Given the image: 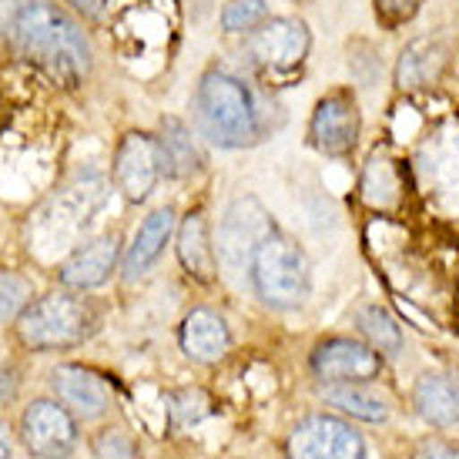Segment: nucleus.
Wrapping results in <instances>:
<instances>
[{
  "instance_id": "nucleus-4",
  "label": "nucleus",
  "mask_w": 459,
  "mask_h": 459,
  "mask_svg": "<svg viewBox=\"0 0 459 459\" xmlns=\"http://www.w3.org/2000/svg\"><path fill=\"white\" fill-rule=\"evenodd\" d=\"M94 329V312L88 302H81L67 292H54L48 299H38L21 312L17 335L27 349H71L84 342Z\"/></svg>"
},
{
  "instance_id": "nucleus-28",
  "label": "nucleus",
  "mask_w": 459,
  "mask_h": 459,
  "mask_svg": "<svg viewBox=\"0 0 459 459\" xmlns=\"http://www.w3.org/2000/svg\"><path fill=\"white\" fill-rule=\"evenodd\" d=\"M67 4H74V11H81L84 17H101L108 7V0H67Z\"/></svg>"
},
{
  "instance_id": "nucleus-15",
  "label": "nucleus",
  "mask_w": 459,
  "mask_h": 459,
  "mask_svg": "<svg viewBox=\"0 0 459 459\" xmlns=\"http://www.w3.org/2000/svg\"><path fill=\"white\" fill-rule=\"evenodd\" d=\"M416 412L429 426H456L459 422V376L456 372H426L412 389Z\"/></svg>"
},
{
  "instance_id": "nucleus-21",
  "label": "nucleus",
  "mask_w": 459,
  "mask_h": 459,
  "mask_svg": "<svg viewBox=\"0 0 459 459\" xmlns=\"http://www.w3.org/2000/svg\"><path fill=\"white\" fill-rule=\"evenodd\" d=\"M325 403L332 409H339L345 416L362 422H385L389 420V406H385L383 395H376L372 389H362L359 383L352 385H335L325 393Z\"/></svg>"
},
{
  "instance_id": "nucleus-18",
  "label": "nucleus",
  "mask_w": 459,
  "mask_h": 459,
  "mask_svg": "<svg viewBox=\"0 0 459 459\" xmlns=\"http://www.w3.org/2000/svg\"><path fill=\"white\" fill-rule=\"evenodd\" d=\"M158 152H161V171L171 175V178H192L204 165V154L198 152L192 131L185 128L178 117H165L161 121Z\"/></svg>"
},
{
  "instance_id": "nucleus-11",
  "label": "nucleus",
  "mask_w": 459,
  "mask_h": 459,
  "mask_svg": "<svg viewBox=\"0 0 459 459\" xmlns=\"http://www.w3.org/2000/svg\"><path fill=\"white\" fill-rule=\"evenodd\" d=\"M312 372L335 385L366 383L383 372V356L356 339H325L312 352Z\"/></svg>"
},
{
  "instance_id": "nucleus-27",
  "label": "nucleus",
  "mask_w": 459,
  "mask_h": 459,
  "mask_svg": "<svg viewBox=\"0 0 459 459\" xmlns=\"http://www.w3.org/2000/svg\"><path fill=\"white\" fill-rule=\"evenodd\" d=\"M412 459H459V446L443 443V439H422L420 446L412 449Z\"/></svg>"
},
{
  "instance_id": "nucleus-2",
  "label": "nucleus",
  "mask_w": 459,
  "mask_h": 459,
  "mask_svg": "<svg viewBox=\"0 0 459 459\" xmlns=\"http://www.w3.org/2000/svg\"><path fill=\"white\" fill-rule=\"evenodd\" d=\"M195 115L202 134L218 148H248L262 134L252 91L229 71H208L202 77Z\"/></svg>"
},
{
  "instance_id": "nucleus-29",
  "label": "nucleus",
  "mask_w": 459,
  "mask_h": 459,
  "mask_svg": "<svg viewBox=\"0 0 459 459\" xmlns=\"http://www.w3.org/2000/svg\"><path fill=\"white\" fill-rule=\"evenodd\" d=\"M13 393H17V379H13L11 369H0V406L11 403Z\"/></svg>"
},
{
  "instance_id": "nucleus-1",
  "label": "nucleus",
  "mask_w": 459,
  "mask_h": 459,
  "mask_svg": "<svg viewBox=\"0 0 459 459\" xmlns=\"http://www.w3.org/2000/svg\"><path fill=\"white\" fill-rule=\"evenodd\" d=\"M11 44L61 88H77L91 71V44L84 30L48 0L24 4L13 13Z\"/></svg>"
},
{
  "instance_id": "nucleus-10",
  "label": "nucleus",
  "mask_w": 459,
  "mask_h": 459,
  "mask_svg": "<svg viewBox=\"0 0 459 459\" xmlns=\"http://www.w3.org/2000/svg\"><path fill=\"white\" fill-rule=\"evenodd\" d=\"M359 128H362V117H359V104L349 91H332L325 94L308 121V138L319 148L322 154H349L356 148Z\"/></svg>"
},
{
  "instance_id": "nucleus-9",
  "label": "nucleus",
  "mask_w": 459,
  "mask_h": 459,
  "mask_svg": "<svg viewBox=\"0 0 459 459\" xmlns=\"http://www.w3.org/2000/svg\"><path fill=\"white\" fill-rule=\"evenodd\" d=\"M161 178V152L158 138L144 131H131L115 152V185L128 202H144Z\"/></svg>"
},
{
  "instance_id": "nucleus-12",
  "label": "nucleus",
  "mask_w": 459,
  "mask_h": 459,
  "mask_svg": "<svg viewBox=\"0 0 459 459\" xmlns=\"http://www.w3.org/2000/svg\"><path fill=\"white\" fill-rule=\"evenodd\" d=\"M51 389L57 403L74 412L81 420H98L108 412L111 399H108V385L94 376V372L81 369V366H57L51 372Z\"/></svg>"
},
{
  "instance_id": "nucleus-13",
  "label": "nucleus",
  "mask_w": 459,
  "mask_h": 459,
  "mask_svg": "<svg viewBox=\"0 0 459 459\" xmlns=\"http://www.w3.org/2000/svg\"><path fill=\"white\" fill-rule=\"evenodd\" d=\"M117 262V238L115 235H101L94 242L81 245L71 252L65 265H61V281L74 292H88L108 281V275L115 272Z\"/></svg>"
},
{
  "instance_id": "nucleus-7",
  "label": "nucleus",
  "mask_w": 459,
  "mask_h": 459,
  "mask_svg": "<svg viewBox=\"0 0 459 459\" xmlns=\"http://www.w3.org/2000/svg\"><path fill=\"white\" fill-rule=\"evenodd\" d=\"M21 436L30 456L38 459H65L77 443L74 416L51 399H38L21 416Z\"/></svg>"
},
{
  "instance_id": "nucleus-14",
  "label": "nucleus",
  "mask_w": 459,
  "mask_h": 459,
  "mask_svg": "<svg viewBox=\"0 0 459 459\" xmlns=\"http://www.w3.org/2000/svg\"><path fill=\"white\" fill-rule=\"evenodd\" d=\"M181 349L195 362H218L231 349L229 322L212 308H192L181 322Z\"/></svg>"
},
{
  "instance_id": "nucleus-30",
  "label": "nucleus",
  "mask_w": 459,
  "mask_h": 459,
  "mask_svg": "<svg viewBox=\"0 0 459 459\" xmlns=\"http://www.w3.org/2000/svg\"><path fill=\"white\" fill-rule=\"evenodd\" d=\"M0 459H11V443L4 436V426H0Z\"/></svg>"
},
{
  "instance_id": "nucleus-3",
  "label": "nucleus",
  "mask_w": 459,
  "mask_h": 459,
  "mask_svg": "<svg viewBox=\"0 0 459 459\" xmlns=\"http://www.w3.org/2000/svg\"><path fill=\"white\" fill-rule=\"evenodd\" d=\"M248 275H252L258 299L272 308H295L308 295L306 252L281 231L268 235L265 242L258 245Z\"/></svg>"
},
{
  "instance_id": "nucleus-23",
  "label": "nucleus",
  "mask_w": 459,
  "mask_h": 459,
  "mask_svg": "<svg viewBox=\"0 0 459 459\" xmlns=\"http://www.w3.org/2000/svg\"><path fill=\"white\" fill-rule=\"evenodd\" d=\"M265 21H268L265 0H229L225 11H221V27H225L229 34H245V30L255 34Z\"/></svg>"
},
{
  "instance_id": "nucleus-17",
  "label": "nucleus",
  "mask_w": 459,
  "mask_h": 459,
  "mask_svg": "<svg viewBox=\"0 0 459 459\" xmlns=\"http://www.w3.org/2000/svg\"><path fill=\"white\" fill-rule=\"evenodd\" d=\"M178 258L185 272L198 281H215L218 272V252L212 238H208V221L204 212H192L181 221L178 229Z\"/></svg>"
},
{
  "instance_id": "nucleus-8",
  "label": "nucleus",
  "mask_w": 459,
  "mask_h": 459,
  "mask_svg": "<svg viewBox=\"0 0 459 459\" xmlns=\"http://www.w3.org/2000/svg\"><path fill=\"white\" fill-rule=\"evenodd\" d=\"M248 54L258 67L272 74H289L306 61L308 27L295 17H272L248 40Z\"/></svg>"
},
{
  "instance_id": "nucleus-20",
  "label": "nucleus",
  "mask_w": 459,
  "mask_h": 459,
  "mask_svg": "<svg viewBox=\"0 0 459 459\" xmlns=\"http://www.w3.org/2000/svg\"><path fill=\"white\" fill-rule=\"evenodd\" d=\"M362 198L372 208H395V202L403 198V178H399V165L385 152H376L366 165L362 175Z\"/></svg>"
},
{
  "instance_id": "nucleus-19",
  "label": "nucleus",
  "mask_w": 459,
  "mask_h": 459,
  "mask_svg": "<svg viewBox=\"0 0 459 459\" xmlns=\"http://www.w3.org/2000/svg\"><path fill=\"white\" fill-rule=\"evenodd\" d=\"M443 65H446V54L436 40H412L403 57H399V67H395V84L403 91H416V88H429L439 81L443 74Z\"/></svg>"
},
{
  "instance_id": "nucleus-5",
  "label": "nucleus",
  "mask_w": 459,
  "mask_h": 459,
  "mask_svg": "<svg viewBox=\"0 0 459 459\" xmlns=\"http://www.w3.org/2000/svg\"><path fill=\"white\" fill-rule=\"evenodd\" d=\"M268 235H275V221L258 198H238L218 225V262L231 272L252 265V255Z\"/></svg>"
},
{
  "instance_id": "nucleus-22",
  "label": "nucleus",
  "mask_w": 459,
  "mask_h": 459,
  "mask_svg": "<svg viewBox=\"0 0 459 459\" xmlns=\"http://www.w3.org/2000/svg\"><path fill=\"white\" fill-rule=\"evenodd\" d=\"M359 329L369 339V345L379 352V356H395L403 349V332L395 325V319L379 306H366L359 308Z\"/></svg>"
},
{
  "instance_id": "nucleus-26",
  "label": "nucleus",
  "mask_w": 459,
  "mask_h": 459,
  "mask_svg": "<svg viewBox=\"0 0 459 459\" xmlns=\"http://www.w3.org/2000/svg\"><path fill=\"white\" fill-rule=\"evenodd\" d=\"M422 4H426V0H376V17H379L385 27H399V24H406V21H412V17L420 13Z\"/></svg>"
},
{
  "instance_id": "nucleus-24",
  "label": "nucleus",
  "mask_w": 459,
  "mask_h": 459,
  "mask_svg": "<svg viewBox=\"0 0 459 459\" xmlns=\"http://www.w3.org/2000/svg\"><path fill=\"white\" fill-rule=\"evenodd\" d=\"M30 306V279L0 268V319H21V312Z\"/></svg>"
},
{
  "instance_id": "nucleus-6",
  "label": "nucleus",
  "mask_w": 459,
  "mask_h": 459,
  "mask_svg": "<svg viewBox=\"0 0 459 459\" xmlns=\"http://www.w3.org/2000/svg\"><path fill=\"white\" fill-rule=\"evenodd\" d=\"M289 459H369L362 436L335 416H308L289 436Z\"/></svg>"
},
{
  "instance_id": "nucleus-25",
  "label": "nucleus",
  "mask_w": 459,
  "mask_h": 459,
  "mask_svg": "<svg viewBox=\"0 0 459 459\" xmlns=\"http://www.w3.org/2000/svg\"><path fill=\"white\" fill-rule=\"evenodd\" d=\"M91 449H94V459H141L138 443L125 429H101Z\"/></svg>"
},
{
  "instance_id": "nucleus-16",
  "label": "nucleus",
  "mask_w": 459,
  "mask_h": 459,
  "mask_svg": "<svg viewBox=\"0 0 459 459\" xmlns=\"http://www.w3.org/2000/svg\"><path fill=\"white\" fill-rule=\"evenodd\" d=\"M171 229H175V212L171 208H158V212H152V215L141 221L128 255H125V279L128 281L141 279L161 258L168 238H171Z\"/></svg>"
}]
</instances>
